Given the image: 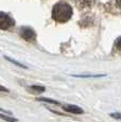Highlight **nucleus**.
<instances>
[{
    "label": "nucleus",
    "instance_id": "6",
    "mask_svg": "<svg viewBox=\"0 0 121 122\" xmlns=\"http://www.w3.org/2000/svg\"><path fill=\"white\" fill-rule=\"evenodd\" d=\"M31 89L37 91V92H43V91H45V87H43V86H37V85L31 86Z\"/></svg>",
    "mask_w": 121,
    "mask_h": 122
},
{
    "label": "nucleus",
    "instance_id": "12",
    "mask_svg": "<svg viewBox=\"0 0 121 122\" xmlns=\"http://www.w3.org/2000/svg\"><path fill=\"white\" fill-rule=\"evenodd\" d=\"M116 3L118 6H121V0H116Z\"/></svg>",
    "mask_w": 121,
    "mask_h": 122
},
{
    "label": "nucleus",
    "instance_id": "8",
    "mask_svg": "<svg viewBox=\"0 0 121 122\" xmlns=\"http://www.w3.org/2000/svg\"><path fill=\"white\" fill-rule=\"evenodd\" d=\"M115 47L117 49H119V50H121V36L117 38V41H116V43H115Z\"/></svg>",
    "mask_w": 121,
    "mask_h": 122
},
{
    "label": "nucleus",
    "instance_id": "4",
    "mask_svg": "<svg viewBox=\"0 0 121 122\" xmlns=\"http://www.w3.org/2000/svg\"><path fill=\"white\" fill-rule=\"evenodd\" d=\"M63 108L65 109L66 112H72V114H83V109L79 106H76V105H64Z\"/></svg>",
    "mask_w": 121,
    "mask_h": 122
},
{
    "label": "nucleus",
    "instance_id": "5",
    "mask_svg": "<svg viewBox=\"0 0 121 122\" xmlns=\"http://www.w3.org/2000/svg\"><path fill=\"white\" fill-rule=\"evenodd\" d=\"M5 58L9 61V62H11V63H13V64H15V65H17V66H19V67H21V68H27V66H25V65H22L21 63H18V62H16V61H14L12 60L11 57H8V56H5Z\"/></svg>",
    "mask_w": 121,
    "mask_h": 122
},
{
    "label": "nucleus",
    "instance_id": "9",
    "mask_svg": "<svg viewBox=\"0 0 121 122\" xmlns=\"http://www.w3.org/2000/svg\"><path fill=\"white\" fill-rule=\"evenodd\" d=\"M39 101H46L48 103H53V104H59L57 101H54V100H50V99H46V98H41V99H38Z\"/></svg>",
    "mask_w": 121,
    "mask_h": 122
},
{
    "label": "nucleus",
    "instance_id": "7",
    "mask_svg": "<svg viewBox=\"0 0 121 122\" xmlns=\"http://www.w3.org/2000/svg\"><path fill=\"white\" fill-rule=\"evenodd\" d=\"M105 74H98V76H76V78H101V76H104Z\"/></svg>",
    "mask_w": 121,
    "mask_h": 122
},
{
    "label": "nucleus",
    "instance_id": "3",
    "mask_svg": "<svg viewBox=\"0 0 121 122\" xmlns=\"http://www.w3.org/2000/svg\"><path fill=\"white\" fill-rule=\"evenodd\" d=\"M20 35L24 39L28 41H34L36 38V33L34 30H32L31 28L28 27H24L20 29Z\"/></svg>",
    "mask_w": 121,
    "mask_h": 122
},
{
    "label": "nucleus",
    "instance_id": "11",
    "mask_svg": "<svg viewBox=\"0 0 121 122\" xmlns=\"http://www.w3.org/2000/svg\"><path fill=\"white\" fill-rule=\"evenodd\" d=\"M109 116L113 117V118H115V119H118V120H121V114H118V112H114V114H111Z\"/></svg>",
    "mask_w": 121,
    "mask_h": 122
},
{
    "label": "nucleus",
    "instance_id": "1",
    "mask_svg": "<svg viewBox=\"0 0 121 122\" xmlns=\"http://www.w3.org/2000/svg\"><path fill=\"white\" fill-rule=\"evenodd\" d=\"M72 8L66 2H57L52 10V18L57 22H66L72 17Z\"/></svg>",
    "mask_w": 121,
    "mask_h": 122
},
{
    "label": "nucleus",
    "instance_id": "2",
    "mask_svg": "<svg viewBox=\"0 0 121 122\" xmlns=\"http://www.w3.org/2000/svg\"><path fill=\"white\" fill-rule=\"evenodd\" d=\"M15 25L14 20L10 17L9 15L4 13H1L0 14V28L2 30H9Z\"/></svg>",
    "mask_w": 121,
    "mask_h": 122
},
{
    "label": "nucleus",
    "instance_id": "10",
    "mask_svg": "<svg viewBox=\"0 0 121 122\" xmlns=\"http://www.w3.org/2000/svg\"><path fill=\"white\" fill-rule=\"evenodd\" d=\"M1 118H2V119H4V120H6V121H11V122H15V121H16V119L11 118V117H6V116H4L3 114L1 115Z\"/></svg>",
    "mask_w": 121,
    "mask_h": 122
}]
</instances>
